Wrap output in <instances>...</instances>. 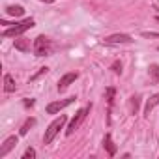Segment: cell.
<instances>
[{
  "instance_id": "6da1fadb",
  "label": "cell",
  "mask_w": 159,
  "mask_h": 159,
  "mask_svg": "<svg viewBox=\"0 0 159 159\" xmlns=\"http://www.w3.org/2000/svg\"><path fill=\"white\" fill-rule=\"evenodd\" d=\"M90 109H92V105H86V107H83V109H79V111H77V114L73 116V120L69 122V125H67V129H66V135H67V137H69V135H73L79 127H81V124L86 120V116H88Z\"/></svg>"
},
{
  "instance_id": "7a4b0ae2",
  "label": "cell",
  "mask_w": 159,
  "mask_h": 159,
  "mask_svg": "<svg viewBox=\"0 0 159 159\" xmlns=\"http://www.w3.org/2000/svg\"><path fill=\"white\" fill-rule=\"evenodd\" d=\"M34 26V19H25V21H21V23H15V26H11V28H6L4 32H2V36L4 38H17V36H23L26 30H30Z\"/></svg>"
},
{
  "instance_id": "3957f363",
  "label": "cell",
  "mask_w": 159,
  "mask_h": 159,
  "mask_svg": "<svg viewBox=\"0 0 159 159\" xmlns=\"http://www.w3.org/2000/svg\"><path fill=\"white\" fill-rule=\"evenodd\" d=\"M66 122H67V118H66L64 114H62L60 118H56L54 122H51V124H49V127L45 129V135H43V142H45V144H51V142L54 140V137L58 135V131L64 127V124H66Z\"/></svg>"
},
{
  "instance_id": "277c9868",
  "label": "cell",
  "mask_w": 159,
  "mask_h": 159,
  "mask_svg": "<svg viewBox=\"0 0 159 159\" xmlns=\"http://www.w3.org/2000/svg\"><path fill=\"white\" fill-rule=\"evenodd\" d=\"M51 39L47 38V36H38L36 39H34V45H32V49H34V54L36 56H47L49 52H51Z\"/></svg>"
},
{
  "instance_id": "5b68a950",
  "label": "cell",
  "mask_w": 159,
  "mask_h": 159,
  "mask_svg": "<svg viewBox=\"0 0 159 159\" xmlns=\"http://www.w3.org/2000/svg\"><path fill=\"white\" fill-rule=\"evenodd\" d=\"M103 41L105 45H127L133 41V38L129 34H112V36H107Z\"/></svg>"
},
{
  "instance_id": "8992f818",
  "label": "cell",
  "mask_w": 159,
  "mask_h": 159,
  "mask_svg": "<svg viewBox=\"0 0 159 159\" xmlns=\"http://www.w3.org/2000/svg\"><path fill=\"white\" fill-rule=\"evenodd\" d=\"M73 101H75V98H67V99H62V101L49 103V105H47V112H49V114H56V112H60L62 109H66L67 105H71Z\"/></svg>"
},
{
  "instance_id": "52a82bcc",
  "label": "cell",
  "mask_w": 159,
  "mask_h": 159,
  "mask_svg": "<svg viewBox=\"0 0 159 159\" xmlns=\"http://www.w3.org/2000/svg\"><path fill=\"white\" fill-rule=\"evenodd\" d=\"M79 75L77 73H73V71H69V73H66L64 77H60V81H58V90L60 92H64L71 83H75V79H77Z\"/></svg>"
},
{
  "instance_id": "ba28073f",
  "label": "cell",
  "mask_w": 159,
  "mask_h": 159,
  "mask_svg": "<svg viewBox=\"0 0 159 159\" xmlns=\"http://www.w3.org/2000/svg\"><path fill=\"white\" fill-rule=\"evenodd\" d=\"M17 137H10V139H6L4 140V144H2V148H0V159H2V157H6L13 148H15V144H17Z\"/></svg>"
},
{
  "instance_id": "9c48e42d",
  "label": "cell",
  "mask_w": 159,
  "mask_h": 159,
  "mask_svg": "<svg viewBox=\"0 0 159 159\" xmlns=\"http://www.w3.org/2000/svg\"><path fill=\"white\" fill-rule=\"evenodd\" d=\"M103 146H105V150L109 152V155H111V157H112V155H116V146H114V142H112L111 133H107V135H105V139H103Z\"/></svg>"
},
{
  "instance_id": "30bf717a",
  "label": "cell",
  "mask_w": 159,
  "mask_h": 159,
  "mask_svg": "<svg viewBox=\"0 0 159 159\" xmlns=\"http://www.w3.org/2000/svg\"><path fill=\"white\" fill-rule=\"evenodd\" d=\"M157 103H159V94H153V96H152V98L146 101V107H144V114H146V116H150V112L155 109V105H157Z\"/></svg>"
},
{
  "instance_id": "8fae6325",
  "label": "cell",
  "mask_w": 159,
  "mask_h": 159,
  "mask_svg": "<svg viewBox=\"0 0 159 159\" xmlns=\"http://www.w3.org/2000/svg\"><path fill=\"white\" fill-rule=\"evenodd\" d=\"M15 49L21 51V52H28V51H30V39H26V38L15 39Z\"/></svg>"
},
{
  "instance_id": "7c38bea8",
  "label": "cell",
  "mask_w": 159,
  "mask_h": 159,
  "mask_svg": "<svg viewBox=\"0 0 159 159\" xmlns=\"http://www.w3.org/2000/svg\"><path fill=\"white\" fill-rule=\"evenodd\" d=\"M15 88H17V86H15L13 77H11L10 73H6V75H4V90L10 94V92H15Z\"/></svg>"
},
{
  "instance_id": "4fadbf2b",
  "label": "cell",
  "mask_w": 159,
  "mask_h": 159,
  "mask_svg": "<svg viewBox=\"0 0 159 159\" xmlns=\"http://www.w3.org/2000/svg\"><path fill=\"white\" fill-rule=\"evenodd\" d=\"M6 13L11 15V17H21V15H25V8L23 6H8Z\"/></svg>"
},
{
  "instance_id": "5bb4252c",
  "label": "cell",
  "mask_w": 159,
  "mask_h": 159,
  "mask_svg": "<svg viewBox=\"0 0 159 159\" xmlns=\"http://www.w3.org/2000/svg\"><path fill=\"white\" fill-rule=\"evenodd\" d=\"M139 103H140V98H139V96H133V98L129 99V112H131V114H137Z\"/></svg>"
},
{
  "instance_id": "9a60e30c",
  "label": "cell",
  "mask_w": 159,
  "mask_h": 159,
  "mask_svg": "<svg viewBox=\"0 0 159 159\" xmlns=\"http://www.w3.org/2000/svg\"><path fill=\"white\" fill-rule=\"evenodd\" d=\"M150 77H152V83H159V66L157 64L150 66Z\"/></svg>"
},
{
  "instance_id": "2e32d148",
  "label": "cell",
  "mask_w": 159,
  "mask_h": 159,
  "mask_svg": "<svg viewBox=\"0 0 159 159\" xmlns=\"http://www.w3.org/2000/svg\"><path fill=\"white\" fill-rule=\"evenodd\" d=\"M34 124H36V120H34V118H28V120H26V122L23 124V127H21L19 135H26V133H28V129H30V127H32Z\"/></svg>"
},
{
  "instance_id": "e0dca14e",
  "label": "cell",
  "mask_w": 159,
  "mask_h": 159,
  "mask_svg": "<svg viewBox=\"0 0 159 159\" xmlns=\"http://www.w3.org/2000/svg\"><path fill=\"white\" fill-rule=\"evenodd\" d=\"M36 157V150L34 148H28L25 153H23V159H34Z\"/></svg>"
},
{
  "instance_id": "ac0fdd59",
  "label": "cell",
  "mask_w": 159,
  "mask_h": 159,
  "mask_svg": "<svg viewBox=\"0 0 159 159\" xmlns=\"http://www.w3.org/2000/svg\"><path fill=\"white\" fill-rule=\"evenodd\" d=\"M111 69H112V71H114L116 75H120V73H122V64H120V62L116 60V62H114V64L111 66Z\"/></svg>"
},
{
  "instance_id": "d6986e66",
  "label": "cell",
  "mask_w": 159,
  "mask_h": 159,
  "mask_svg": "<svg viewBox=\"0 0 159 159\" xmlns=\"http://www.w3.org/2000/svg\"><path fill=\"white\" fill-rule=\"evenodd\" d=\"M47 71H49V67H41V69H39V71H38V73H36V75L30 79V81H34V79H38L39 75H43V73H47Z\"/></svg>"
},
{
  "instance_id": "ffe728a7",
  "label": "cell",
  "mask_w": 159,
  "mask_h": 159,
  "mask_svg": "<svg viewBox=\"0 0 159 159\" xmlns=\"http://www.w3.org/2000/svg\"><path fill=\"white\" fill-rule=\"evenodd\" d=\"M142 36H144V38H157V39H159V34H157V32H142Z\"/></svg>"
},
{
  "instance_id": "44dd1931",
  "label": "cell",
  "mask_w": 159,
  "mask_h": 159,
  "mask_svg": "<svg viewBox=\"0 0 159 159\" xmlns=\"http://www.w3.org/2000/svg\"><path fill=\"white\" fill-rule=\"evenodd\" d=\"M34 105V99H25V107H32Z\"/></svg>"
},
{
  "instance_id": "7402d4cb",
  "label": "cell",
  "mask_w": 159,
  "mask_h": 159,
  "mask_svg": "<svg viewBox=\"0 0 159 159\" xmlns=\"http://www.w3.org/2000/svg\"><path fill=\"white\" fill-rule=\"evenodd\" d=\"M41 2H47V4H52V2H54V0H41Z\"/></svg>"
},
{
  "instance_id": "603a6c76",
  "label": "cell",
  "mask_w": 159,
  "mask_h": 159,
  "mask_svg": "<svg viewBox=\"0 0 159 159\" xmlns=\"http://www.w3.org/2000/svg\"><path fill=\"white\" fill-rule=\"evenodd\" d=\"M155 21H157V23H159V15H157V17H155Z\"/></svg>"
}]
</instances>
